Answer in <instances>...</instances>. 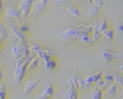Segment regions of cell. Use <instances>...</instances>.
Here are the masks:
<instances>
[{"instance_id": "22", "label": "cell", "mask_w": 123, "mask_h": 99, "mask_svg": "<svg viewBox=\"0 0 123 99\" xmlns=\"http://www.w3.org/2000/svg\"><path fill=\"white\" fill-rule=\"evenodd\" d=\"M45 67L48 69H49V70H53V69L55 68V67H56V62L53 59H50V60H48V62H45Z\"/></svg>"}, {"instance_id": "8", "label": "cell", "mask_w": 123, "mask_h": 99, "mask_svg": "<svg viewBox=\"0 0 123 99\" xmlns=\"http://www.w3.org/2000/svg\"><path fill=\"white\" fill-rule=\"evenodd\" d=\"M103 70H104V67L101 70H99L98 72H97L95 74H92V75H88V76H86L84 78L85 83L86 84V88H91L92 87H95V83L99 78H102Z\"/></svg>"}, {"instance_id": "2", "label": "cell", "mask_w": 123, "mask_h": 99, "mask_svg": "<svg viewBox=\"0 0 123 99\" xmlns=\"http://www.w3.org/2000/svg\"><path fill=\"white\" fill-rule=\"evenodd\" d=\"M86 25H79L76 27L69 28L63 30H59L57 32L55 36L57 38L64 42H76L78 35L80 34L81 32L84 33Z\"/></svg>"}, {"instance_id": "15", "label": "cell", "mask_w": 123, "mask_h": 99, "mask_svg": "<svg viewBox=\"0 0 123 99\" xmlns=\"http://www.w3.org/2000/svg\"><path fill=\"white\" fill-rule=\"evenodd\" d=\"M66 9L67 12H68L71 15L76 17H81V12L80 9L74 4H68L66 7Z\"/></svg>"}, {"instance_id": "24", "label": "cell", "mask_w": 123, "mask_h": 99, "mask_svg": "<svg viewBox=\"0 0 123 99\" xmlns=\"http://www.w3.org/2000/svg\"><path fill=\"white\" fill-rule=\"evenodd\" d=\"M92 4L95 7L100 9L104 5V0H92Z\"/></svg>"}, {"instance_id": "23", "label": "cell", "mask_w": 123, "mask_h": 99, "mask_svg": "<svg viewBox=\"0 0 123 99\" xmlns=\"http://www.w3.org/2000/svg\"><path fill=\"white\" fill-rule=\"evenodd\" d=\"M105 83V80L104 78L102 77L101 78H99V79L95 83V87H98V88H102L104 86Z\"/></svg>"}, {"instance_id": "11", "label": "cell", "mask_w": 123, "mask_h": 99, "mask_svg": "<svg viewBox=\"0 0 123 99\" xmlns=\"http://www.w3.org/2000/svg\"><path fill=\"white\" fill-rule=\"evenodd\" d=\"M120 88V86L117 84V83H114L112 84L107 91H105L104 92L103 94V99H110L112 97H114L115 96H116L118 89Z\"/></svg>"}, {"instance_id": "28", "label": "cell", "mask_w": 123, "mask_h": 99, "mask_svg": "<svg viewBox=\"0 0 123 99\" xmlns=\"http://www.w3.org/2000/svg\"><path fill=\"white\" fill-rule=\"evenodd\" d=\"M118 99H123V89H122V91H121V92H120V96H119Z\"/></svg>"}, {"instance_id": "9", "label": "cell", "mask_w": 123, "mask_h": 99, "mask_svg": "<svg viewBox=\"0 0 123 99\" xmlns=\"http://www.w3.org/2000/svg\"><path fill=\"white\" fill-rule=\"evenodd\" d=\"M40 82L37 79L30 80L25 83L23 90V93L25 95H30L33 93L39 86Z\"/></svg>"}, {"instance_id": "29", "label": "cell", "mask_w": 123, "mask_h": 99, "mask_svg": "<svg viewBox=\"0 0 123 99\" xmlns=\"http://www.w3.org/2000/svg\"><path fill=\"white\" fill-rule=\"evenodd\" d=\"M3 77H4L3 72H2V71H1V70H0V80H2Z\"/></svg>"}, {"instance_id": "3", "label": "cell", "mask_w": 123, "mask_h": 99, "mask_svg": "<svg viewBox=\"0 0 123 99\" xmlns=\"http://www.w3.org/2000/svg\"><path fill=\"white\" fill-rule=\"evenodd\" d=\"M30 45L26 40H19L17 43L14 44L12 48V55L16 59L21 57H27L30 54Z\"/></svg>"}, {"instance_id": "21", "label": "cell", "mask_w": 123, "mask_h": 99, "mask_svg": "<svg viewBox=\"0 0 123 99\" xmlns=\"http://www.w3.org/2000/svg\"><path fill=\"white\" fill-rule=\"evenodd\" d=\"M0 99H8L7 91L4 85H1L0 88Z\"/></svg>"}, {"instance_id": "5", "label": "cell", "mask_w": 123, "mask_h": 99, "mask_svg": "<svg viewBox=\"0 0 123 99\" xmlns=\"http://www.w3.org/2000/svg\"><path fill=\"white\" fill-rule=\"evenodd\" d=\"M67 82L69 85L68 91L63 94V99H79V90L76 89V86L69 78H67Z\"/></svg>"}, {"instance_id": "1", "label": "cell", "mask_w": 123, "mask_h": 99, "mask_svg": "<svg viewBox=\"0 0 123 99\" xmlns=\"http://www.w3.org/2000/svg\"><path fill=\"white\" fill-rule=\"evenodd\" d=\"M34 58L32 55H29L27 57H21L16 59V67L14 73V80L15 83H22L27 72L28 64Z\"/></svg>"}, {"instance_id": "7", "label": "cell", "mask_w": 123, "mask_h": 99, "mask_svg": "<svg viewBox=\"0 0 123 99\" xmlns=\"http://www.w3.org/2000/svg\"><path fill=\"white\" fill-rule=\"evenodd\" d=\"M5 17L7 18L15 19L18 21L21 20L22 13L20 9L18 7H15L12 5H8L5 9Z\"/></svg>"}, {"instance_id": "30", "label": "cell", "mask_w": 123, "mask_h": 99, "mask_svg": "<svg viewBox=\"0 0 123 99\" xmlns=\"http://www.w3.org/2000/svg\"><path fill=\"white\" fill-rule=\"evenodd\" d=\"M119 70L122 72L123 73V64H122V65H120V67H119Z\"/></svg>"}, {"instance_id": "14", "label": "cell", "mask_w": 123, "mask_h": 99, "mask_svg": "<svg viewBox=\"0 0 123 99\" xmlns=\"http://www.w3.org/2000/svg\"><path fill=\"white\" fill-rule=\"evenodd\" d=\"M99 12V8L95 7L93 4H89L86 16L89 19H94L95 20L97 17Z\"/></svg>"}, {"instance_id": "12", "label": "cell", "mask_w": 123, "mask_h": 99, "mask_svg": "<svg viewBox=\"0 0 123 99\" xmlns=\"http://www.w3.org/2000/svg\"><path fill=\"white\" fill-rule=\"evenodd\" d=\"M9 30H11V32L12 33V34L17 37V38H19V40H27V38H26V35L24 33H22L19 28H18L17 27V25L14 23H11L9 26Z\"/></svg>"}, {"instance_id": "27", "label": "cell", "mask_w": 123, "mask_h": 99, "mask_svg": "<svg viewBox=\"0 0 123 99\" xmlns=\"http://www.w3.org/2000/svg\"><path fill=\"white\" fill-rule=\"evenodd\" d=\"M118 31H119L120 33H123V24H121V25H120L118 26Z\"/></svg>"}, {"instance_id": "10", "label": "cell", "mask_w": 123, "mask_h": 99, "mask_svg": "<svg viewBox=\"0 0 123 99\" xmlns=\"http://www.w3.org/2000/svg\"><path fill=\"white\" fill-rule=\"evenodd\" d=\"M55 94L54 85L52 83H50L47 86L44 92L38 97V99H51Z\"/></svg>"}, {"instance_id": "20", "label": "cell", "mask_w": 123, "mask_h": 99, "mask_svg": "<svg viewBox=\"0 0 123 99\" xmlns=\"http://www.w3.org/2000/svg\"><path fill=\"white\" fill-rule=\"evenodd\" d=\"M114 80L115 83H117L120 88H123V76L120 74H115L114 75Z\"/></svg>"}, {"instance_id": "31", "label": "cell", "mask_w": 123, "mask_h": 99, "mask_svg": "<svg viewBox=\"0 0 123 99\" xmlns=\"http://www.w3.org/2000/svg\"><path fill=\"white\" fill-rule=\"evenodd\" d=\"M1 9H2V1L1 0H0V13H1Z\"/></svg>"}, {"instance_id": "18", "label": "cell", "mask_w": 123, "mask_h": 99, "mask_svg": "<svg viewBox=\"0 0 123 99\" xmlns=\"http://www.w3.org/2000/svg\"><path fill=\"white\" fill-rule=\"evenodd\" d=\"M102 35H105L106 38H107L108 39L112 41L114 38H115V31H114V29L109 27L108 28L105 29V30H103L102 33Z\"/></svg>"}, {"instance_id": "19", "label": "cell", "mask_w": 123, "mask_h": 99, "mask_svg": "<svg viewBox=\"0 0 123 99\" xmlns=\"http://www.w3.org/2000/svg\"><path fill=\"white\" fill-rule=\"evenodd\" d=\"M103 94H104V92L101 88L98 87H94V96H93L92 99H104Z\"/></svg>"}, {"instance_id": "32", "label": "cell", "mask_w": 123, "mask_h": 99, "mask_svg": "<svg viewBox=\"0 0 123 99\" xmlns=\"http://www.w3.org/2000/svg\"><path fill=\"white\" fill-rule=\"evenodd\" d=\"M76 1H80V0H76ZM86 1H87L89 4H92V0H86Z\"/></svg>"}, {"instance_id": "26", "label": "cell", "mask_w": 123, "mask_h": 99, "mask_svg": "<svg viewBox=\"0 0 123 99\" xmlns=\"http://www.w3.org/2000/svg\"><path fill=\"white\" fill-rule=\"evenodd\" d=\"M19 30L22 32V33H25V32H27L28 30H29V28L27 27V26H25V25H22L20 28H19Z\"/></svg>"}, {"instance_id": "6", "label": "cell", "mask_w": 123, "mask_h": 99, "mask_svg": "<svg viewBox=\"0 0 123 99\" xmlns=\"http://www.w3.org/2000/svg\"><path fill=\"white\" fill-rule=\"evenodd\" d=\"M33 2V0H19L18 8L21 11L22 16L24 17H27L30 14V11Z\"/></svg>"}, {"instance_id": "25", "label": "cell", "mask_w": 123, "mask_h": 99, "mask_svg": "<svg viewBox=\"0 0 123 99\" xmlns=\"http://www.w3.org/2000/svg\"><path fill=\"white\" fill-rule=\"evenodd\" d=\"M70 0H51L50 2L53 4H59V3H63V2H66Z\"/></svg>"}, {"instance_id": "13", "label": "cell", "mask_w": 123, "mask_h": 99, "mask_svg": "<svg viewBox=\"0 0 123 99\" xmlns=\"http://www.w3.org/2000/svg\"><path fill=\"white\" fill-rule=\"evenodd\" d=\"M103 57L107 62H110L114 59H123V53H115L111 51H105L103 53Z\"/></svg>"}, {"instance_id": "17", "label": "cell", "mask_w": 123, "mask_h": 99, "mask_svg": "<svg viewBox=\"0 0 123 99\" xmlns=\"http://www.w3.org/2000/svg\"><path fill=\"white\" fill-rule=\"evenodd\" d=\"M39 63H40V59L38 57H35V58L34 57L29 63L27 72H30V71L35 70L38 67Z\"/></svg>"}, {"instance_id": "16", "label": "cell", "mask_w": 123, "mask_h": 99, "mask_svg": "<svg viewBox=\"0 0 123 99\" xmlns=\"http://www.w3.org/2000/svg\"><path fill=\"white\" fill-rule=\"evenodd\" d=\"M8 35H9V32L7 28H6V26H4L2 23H0V44L5 39L7 38ZM1 55H2V51L0 49V58Z\"/></svg>"}, {"instance_id": "4", "label": "cell", "mask_w": 123, "mask_h": 99, "mask_svg": "<svg viewBox=\"0 0 123 99\" xmlns=\"http://www.w3.org/2000/svg\"><path fill=\"white\" fill-rule=\"evenodd\" d=\"M50 0H37L33 2L30 15L32 16L34 19H37L46 8Z\"/></svg>"}]
</instances>
